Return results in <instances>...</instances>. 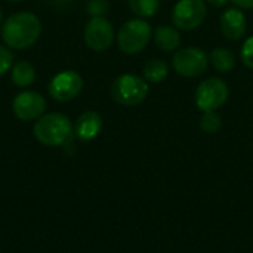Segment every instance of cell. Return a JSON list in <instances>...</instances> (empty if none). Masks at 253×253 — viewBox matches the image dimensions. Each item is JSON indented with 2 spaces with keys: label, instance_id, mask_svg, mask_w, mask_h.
I'll return each instance as SVG.
<instances>
[{
  "label": "cell",
  "instance_id": "obj_12",
  "mask_svg": "<svg viewBox=\"0 0 253 253\" xmlns=\"http://www.w3.org/2000/svg\"><path fill=\"white\" fill-rule=\"evenodd\" d=\"M102 129V117L96 111H84L79 116L76 125H74V133L76 136L83 141L89 142L95 139Z\"/></svg>",
  "mask_w": 253,
  "mask_h": 253
},
{
  "label": "cell",
  "instance_id": "obj_2",
  "mask_svg": "<svg viewBox=\"0 0 253 253\" xmlns=\"http://www.w3.org/2000/svg\"><path fill=\"white\" fill-rule=\"evenodd\" d=\"M33 132L40 144L47 147H62L71 141L74 127L65 114L49 113L36 120Z\"/></svg>",
  "mask_w": 253,
  "mask_h": 253
},
{
  "label": "cell",
  "instance_id": "obj_16",
  "mask_svg": "<svg viewBox=\"0 0 253 253\" xmlns=\"http://www.w3.org/2000/svg\"><path fill=\"white\" fill-rule=\"evenodd\" d=\"M169 74V65L166 61L153 58L144 65V79L148 83H160Z\"/></svg>",
  "mask_w": 253,
  "mask_h": 253
},
{
  "label": "cell",
  "instance_id": "obj_17",
  "mask_svg": "<svg viewBox=\"0 0 253 253\" xmlns=\"http://www.w3.org/2000/svg\"><path fill=\"white\" fill-rule=\"evenodd\" d=\"M130 10L139 18H151L160 7V0H127Z\"/></svg>",
  "mask_w": 253,
  "mask_h": 253
},
{
  "label": "cell",
  "instance_id": "obj_18",
  "mask_svg": "<svg viewBox=\"0 0 253 253\" xmlns=\"http://www.w3.org/2000/svg\"><path fill=\"white\" fill-rule=\"evenodd\" d=\"M222 127V119L216 111H206L200 117V129L205 133H216Z\"/></svg>",
  "mask_w": 253,
  "mask_h": 253
},
{
  "label": "cell",
  "instance_id": "obj_24",
  "mask_svg": "<svg viewBox=\"0 0 253 253\" xmlns=\"http://www.w3.org/2000/svg\"><path fill=\"white\" fill-rule=\"evenodd\" d=\"M1 21H3V12H1V7H0V25L3 24Z\"/></svg>",
  "mask_w": 253,
  "mask_h": 253
},
{
  "label": "cell",
  "instance_id": "obj_3",
  "mask_svg": "<svg viewBox=\"0 0 253 253\" xmlns=\"http://www.w3.org/2000/svg\"><path fill=\"white\" fill-rule=\"evenodd\" d=\"M153 37L150 24L142 18L126 21L117 33V44L123 53L135 55L142 52Z\"/></svg>",
  "mask_w": 253,
  "mask_h": 253
},
{
  "label": "cell",
  "instance_id": "obj_4",
  "mask_svg": "<svg viewBox=\"0 0 253 253\" xmlns=\"http://www.w3.org/2000/svg\"><path fill=\"white\" fill-rule=\"evenodd\" d=\"M147 80L135 74H122L111 84V98L123 107L138 105L147 98Z\"/></svg>",
  "mask_w": 253,
  "mask_h": 253
},
{
  "label": "cell",
  "instance_id": "obj_1",
  "mask_svg": "<svg viewBox=\"0 0 253 253\" xmlns=\"http://www.w3.org/2000/svg\"><path fill=\"white\" fill-rule=\"evenodd\" d=\"M0 34L7 47L24 50L31 47L40 37L42 22L31 12H16L1 24Z\"/></svg>",
  "mask_w": 253,
  "mask_h": 253
},
{
  "label": "cell",
  "instance_id": "obj_11",
  "mask_svg": "<svg viewBox=\"0 0 253 253\" xmlns=\"http://www.w3.org/2000/svg\"><path fill=\"white\" fill-rule=\"evenodd\" d=\"M222 34L230 40H240L246 33V16L239 7H230L219 18Z\"/></svg>",
  "mask_w": 253,
  "mask_h": 253
},
{
  "label": "cell",
  "instance_id": "obj_19",
  "mask_svg": "<svg viewBox=\"0 0 253 253\" xmlns=\"http://www.w3.org/2000/svg\"><path fill=\"white\" fill-rule=\"evenodd\" d=\"M13 65V53L7 46L0 44V77L4 76Z\"/></svg>",
  "mask_w": 253,
  "mask_h": 253
},
{
  "label": "cell",
  "instance_id": "obj_23",
  "mask_svg": "<svg viewBox=\"0 0 253 253\" xmlns=\"http://www.w3.org/2000/svg\"><path fill=\"white\" fill-rule=\"evenodd\" d=\"M231 0H208V3H211L213 7H224L230 3Z\"/></svg>",
  "mask_w": 253,
  "mask_h": 253
},
{
  "label": "cell",
  "instance_id": "obj_20",
  "mask_svg": "<svg viewBox=\"0 0 253 253\" xmlns=\"http://www.w3.org/2000/svg\"><path fill=\"white\" fill-rule=\"evenodd\" d=\"M108 10V1L107 0H89L87 3V12L93 16H104Z\"/></svg>",
  "mask_w": 253,
  "mask_h": 253
},
{
  "label": "cell",
  "instance_id": "obj_5",
  "mask_svg": "<svg viewBox=\"0 0 253 253\" xmlns=\"http://www.w3.org/2000/svg\"><path fill=\"white\" fill-rule=\"evenodd\" d=\"M228 84L219 77H209L197 86L194 101L202 113L218 111L228 101Z\"/></svg>",
  "mask_w": 253,
  "mask_h": 253
},
{
  "label": "cell",
  "instance_id": "obj_13",
  "mask_svg": "<svg viewBox=\"0 0 253 253\" xmlns=\"http://www.w3.org/2000/svg\"><path fill=\"white\" fill-rule=\"evenodd\" d=\"M154 43L165 52L176 50L181 44V34L175 27L170 25H160L153 33Z\"/></svg>",
  "mask_w": 253,
  "mask_h": 253
},
{
  "label": "cell",
  "instance_id": "obj_25",
  "mask_svg": "<svg viewBox=\"0 0 253 253\" xmlns=\"http://www.w3.org/2000/svg\"><path fill=\"white\" fill-rule=\"evenodd\" d=\"M10 1H22V0H10Z\"/></svg>",
  "mask_w": 253,
  "mask_h": 253
},
{
  "label": "cell",
  "instance_id": "obj_6",
  "mask_svg": "<svg viewBox=\"0 0 253 253\" xmlns=\"http://www.w3.org/2000/svg\"><path fill=\"white\" fill-rule=\"evenodd\" d=\"M209 65V55L196 46H188L179 49L172 59V67L178 76L182 77H199L202 76Z\"/></svg>",
  "mask_w": 253,
  "mask_h": 253
},
{
  "label": "cell",
  "instance_id": "obj_8",
  "mask_svg": "<svg viewBox=\"0 0 253 253\" xmlns=\"http://www.w3.org/2000/svg\"><path fill=\"white\" fill-rule=\"evenodd\" d=\"M83 89V79L74 70H64L53 76L49 83V95L58 102H68L74 99Z\"/></svg>",
  "mask_w": 253,
  "mask_h": 253
},
{
  "label": "cell",
  "instance_id": "obj_10",
  "mask_svg": "<svg viewBox=\"0 0 253 253\" xmlns=\"http://www.w3.org/2000/svg\"><path fill=\"white\" fill-rule=\"evenodd\" d=\"M12 110L16 119L22 122H33L40 119L46 111V99L34 90H24L13 98Z\"/></svg>",
  "mask_w": 253,
  "mask_h": 253
},
{
  "label": "cell",
  "instance_id": "obj_7",
  "mask_svg": "<svg viewBox=\"0 0 253 253\" xmlns=\"http://www.w3.org/2000/svg\"><path fill=\"white\" fill-rule=\"evenodd\" d=\"M206 15L205 0H179L172 10V22L179 30L191 31L203 24Z\"/></svg>",
  "mask_w": 253,
  "mask_h": 253
},
{
  "label": "cell",
  "instance_id": "obj_22",
  "mask_svg": "<svg viewBox=\"0 0 253 253\" xmlns=\"http://www.w3.org/2000/svg\"><path fill=\"white\" fill-rule=\"evenodd\" d=\"M239 9H253V0H231Z\"/></svg>",
  "mask_w": 253,
  "mask_h": 253
},
{
  "label": "cell",
  "instance_id": "obj_21",
  "mask_svg": "<svg viewBox=\"0 0 253 253\" xmlns=\"http://www.w3.org/2000/svg\"><path fill=\"white\" fill-rule=\"evenodd\" d=\"M242 61L243 64L248 67V68H252L253 70V36L249 37L245 43H243V47H242Z\"/></svg>",
  "mask_w": 253,
  "mask_h": 253
},
{
  "label": "cell",
  "instance_id": "obj_15",
  "mask_svg": "<svg viewBox=\"0 0 253 253\" xmlns=\"http://www.w3.org/2000/svg\"><path fill=\"white\" fill-rule=\"evenodd\" d=\"M209 61L212 62L213 68L219 73H230L236 67V56L231 50L225 47H216L211 52Z\"/></svg>",
  "mask_w": 253,
  "mask_h": 253
},
{
  "label": "cell",
  "instance_id": "obj_14",
  "mask_svg": "<svg viewBox=\"0 0 253 253\" xmlns=\"http://www.w3.org/2000/svg\"><path fill=\"white\" fill-rule=\"evenodd\" d=\"M10 79L18 87H28L36 80V70L28 61H18L10 68Z\"/></svg>",
  "mask_w": 253,
  "mask_h": 253
},
{
  "label": "cell",
  "instance_id": "obj_9",
  "mask_svg": "<svg viewBox=\"0 0 253 253\" xmlns=\"http://www.w3.org/2000/svg\"><path fill=\"white\" fill-rule=\"evenodd\" d=\"M114 36V28L105 16H93L84 27V42L95 52H104L111 47Z\"/></svg>",
  "mask_w": 253,
  "mask_h": 253
}]
</instances>
